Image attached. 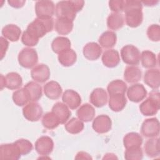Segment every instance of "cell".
Returning <instances> with one entry per match:
<instances>
[{"label":"cell","instance_id":"cell-5","mask_svg":"<svg viewBox=\"0 0 160 160\" xmlns=\"http://www.w3.org/2000/svg\"><path fill=\"white\" fill-rule=\"evenodd\" d=\"M18 62L22 67L30 69L38 62V55L36 51L31 48H24L19 53Z\"/></svg>","mask_w":160,"mask_h":160},{"label":"cell","instance_id":"cell-35","mask_svg":"<svg viewBox=\"0 0 160 160\" xmlns=\"http://www.w3.org/2000/svg\"><path fill=\"white\" fill-rule=\"evenodd\" d=\"M141 64L145 68H153L157 66L158 59L156 54L152 51L146 50L142 52L141 54Z\"/></svg>","mask_w":160,"mask_h":160},{"label":"cell","instance_id":"cell-37","mask_svg":"<svg viewBox=\"0 0 160 160\" xmlns=\"http://www.w3.org/2000/svg\"><path fill=\"white\" fill-rule=\"evenodd\" d=\"M109 95L115 94H125L127 91V84L122 80L116 79L110 82L107 87Z\"/></svg>","mask_w":160,"mask_h":160},{"label":"cell","instance_id":"cell-25","mask_svg":"<svg viewBox=\"0 0 160 160\" xmlns=\"http://www.w3.org/2000/svg\"><path fill=\"white\" fill-rule=\"evenodd\" d=\"M146 154L151 158H154L159 156V139L158 138H151L144 146Z\"/></svg>","mask_w":160,"mask_h":160},{"label":"cell","instance_id":"cell-24","mask_svg":"<svg viewBox=\"0 0 160 160\" xmlns=\"http://www.w3.org/2000/svg\"><path fill=\"white\" fill-rule=\"evenodd\" d=\"M21 34V28L13 24L6 25L2 29V36L11 42L18 41L20 38Z\"/></svg>","mask_w":160,"mask_h":160},{"label":"cell","instance_id":"cell-18","mask_svg":"<svg viewBox=\"0 0 160 160\" xmlns=\"http://www.w3.org/2000/svg\"><path fill=\"white\" fill-rule=\"evenodd\" d=\"M144 82L153 89H158L160 86V71L158 69H149L144 75Z\"/></svg>","mask_w":160,"mask_h":160},{"label":"cell","instance_id":"cell-20","mask_svg":"<svg viewBox=\"0 0 160 160\" xmlns=\"http://www.w3.org/2000/svg\"><path fill=\"white\" fill-rule=\"evenodd\" d=\"M62 92V88L56 81H49L44 86V93L49 99H58L61 96Z\"/></svg>","mask_w":160,"mask_h":160},{"label":"cell","instance_id":"cell-43","mask_svg":"<svg viewBox=\"0 0 160 160\" xmlns=\"http://www.w3.org/2000/svg\"><path fill=\"white\" fill-rule=\"evenodd\" d=\"M21 41L25 46L32 47L38 44L39 42V39L31 34L27 30H26L23 32L22 34Z\"/></svg>","mask_w":160,"mask_h":160},{"label":"cell","instance_id":"cell-4","mask_svg":"<svg viewBox=\"0 0 160 160\" xmlns=\"http://www.w3.org/2000/svg\"><path fill=\"white\" fill-rule=\"evenodd\" d=\"M160 108V94L157 90L149 92L148 98L139 106L141 112L146 116L155 115Z\"/></svg>","mask_w":160,"mask_h":160},{"label":"cell","instance_id":"cell-26","mask_svg":"<svg viewBox=\"0 0 160 160\" xmlns=\"http://www.w3.org/2000/svg\"><path fill=\"white\" fill-rule=\"evenodd\" d=\"M142 77L141 69L136 66H128L124 72V79L129 83H135L139 81Z\"/></svg>","mask_w":160,"mask_h":160},{"label":"cell","instance_id":"cell-22","mask_svg":"<svg viewBox=\"0 0 160 160\" xmlns=\"http://www.w3.org/2000/svg\"><path fill=\"white\" fill-rule=\"evenodd\" d=\"M127 99L125 94H115L109 95V107L114 112L122 111L126 106Z\"/></svg>","mask_w":160,"mask_h":160},{"label":"cell","instance_id":"cell-9","mask_svg":"<svg viewBox=\"0 0 160 160\" xmlns=\"http://www.w3.org/2000/svg\"><path fill=\"white\" fill-rule=\"evenodd\" d=\"M35 12L39 18H50L55 12V6L51 1H38L35 4Z\"/></svg>","mask_w":160,"mask_h":160},{"label":"cell","instance_id":"cell-44","mask_svg":"<svg viewBox=\"0 0 160 160\" xmlns=\"http://www.w3.org/2000/svg\"><path fill=\"white\" fill-rule=\"evenodd\" d=\"M109 7L113 12H119L124 11V1L111 0L109 1Z\"/></svg>","mask_w":160,"mask_h":160},{"label":"cell","instance_id":"cell-6","mask_svg":"<svg viewBox=\"0 0 160 160\" xmlns=\"http://www.w3.org/2000/svg\"><path fill=\"white\" fill-rule=\"evenodd\" d=\"M121 56L123 62L131 66L138 65L141 59L139 49L132 44L123 46L121 50Z\"/></svg>","mask_w":160,"mask_h":160},{"label":"cell","instance_id":"cell-3","mask_svg":"<svg viewBox=\"0 0 160 160\" xmlns=\"http://www.w3.org/2000/svg\"><path fill=\"white\" fill-rule=\"evenodd\" d=\"M54 27V19L50 18H36L27 27L26 30L39 39L48 32L52 31Z\"/></svg>","mask_w":160,"mask_h":160},{"label":"cell","instance_id":"cell-41","mask_svg":"<svg viewBox=\"0 0 160 160\" xmlns=\"http://www.w3.org/2000/svg\"><path fill=\"white\" fill-rule=\"evenodd\" d=\"M19 148L21 155H26L32 150V143L28 139H20L14 142Z\"/></svg>","mask_w":160,"mask_h":160},{"label":"cell","instance_id":"cell-48","mask_svg":"<svg viewBox=\"0 0 160 160\" xmlns=\"http://www.w3.org/2000/svg\"><path fill=\"white\" fill-rule=\"evenodd\" d=\"M159 2V1H154V0H147V1H141L142 4H143L144 6H152L156 5Z\"/></svg>","mask_w":160,"mask_h":160},{"label":"cell","instance_id":"cell-2","mask_svg":"<svg viewBox=\"0 0 160 160\" xmlns=\"http://www.w3.org/2000/svg\"><path fill=\"white\" fill-rule=\"evenodd\" d=\"M84 5V1H61L55 8L57 18H65L72 21L76 18V13L81 11Z\"/></svg>","mask_w":160,"mask_h":160},{"label":"cell","instance_id":"cell-46","mask_svg":"<svg viewBox=\"0 0 160 160\" xmlns=\"http://www.w3.org/2000/svg\"><path fill=\"white\" fill-rule=\"evenodd\" d=\"M8 4L12 8H21L26 3V1L24 0H9L8 1Z\"/></svg>","mask_w":160,"mask_h":160},{"label":"cell","instance_id":"cell-16","mask_svg":"<svg viewBox=\"0 0 160 160\" xmlns=\"http://www.w3.org/2000/svg\"><path fill=\"white\" fill-rule=\"evenodd\" d=\"M89 101L96 108L105 106L108 102V94L105 89L101 88L94 89L91 93Z\"/></svg>","mask_w":160,"mask_h":160},{"label":"cell","instance_id":"cell-28","mask_svg":"<svg viewBox=\"0 0 160 160\" xmlns=\"http://www.w3.org/2000/svg\"><path fill=\"white\" fill-rule=\"evenodd\" d=\"M22 84V77L17 72H11L5 76V88L14 90L19 89Z\"/></svg>","mask_w":160,"mask_h":160},{"label":"cell","instance_id":"cell-45","mask_svg":"<svg viewBox=\"0 0 160 160\" xmlns=\"http://www.w3.org/2000/svg\"><path fill=\"white\" fill-rule=\"evenodd\" d=\"M0 42H1V52H0V56H1V60L3 59L4 57L6 51L8 49L9 47V42L3 37L1 36L0 38Z\"/></svg>","mask_w":160,"mask_h":160},{"label":"cell","instance_id":"cell-30","mask_svg":"<svg viewBox=\"0 0 160 160\" xmlns=\"http://www.w3.org/2000/svg\"><path fill=\"white\" fill-rule=\"evenodd\" d=\"M76 60L77 54L72 49L64 51L58 55V61L59 63L65 67L72 66L76 62Z\"/></svg>","mask_w":160,"mask_h":160},{"label":"cell","instance_id":"cell-17","mask_svg":"<svg viewBox=\"0 0 160 160\" xmlns=\"http://www.w3.org/2000/svg\"><path fill=\"white\" fill-rule=\"evenodd\" d=\"M84 56L88 60L95 61L99 58L102 54V48L96 42L87 43L82 50Z\"/></svg>","mask_w":160,"mask_h":160},{"label":"cell","instance_id":"cell-38","mask_svg":"<svg viewBox=\"0 0 160 160\" xmlns=\"http://www.w3.org/2000/svg\"><path fill=\"white\" fill-rule=\"evenodd\" d=\"M84 123L80 119L72 118L65 124V129L67 132L72 134L80 133L84 129Z\"/></svg>","mask_w":160,"mask_h":160},{"label":"cell","instance_id":"cell-49","mask_svg":"<svg viewBox=\"0 0 160 160\" xmlns=\"http://www.w3.org/2000/svg\"><path fill=\"white\" fill-rule=\"evenodd\" d=\"M1 89L2 90L4 88H5V77L2 75L1 74Z\"/></svg>","mask_w":160,"mask_h":160},{"label":"cell","instance_id":"cell-7","mask_svg":"<svg viewBox=\"0 0 160 160\" xmlns=\"http://www.w3.org/2000/svg\"><path fill=\"white\" fill-rule=\"evenodd\" d=\"M159 122L157 118H149L145 119L141 128V132L146 138H154L159 134Z\"/></svg>","mask_w":160,"mask_h":160},{"label":"cell","instance_id":"cell-14","mask_svg":"<svg viewBox=\"0 0 160 160\" xmlns=\"http://www.w3.org/2000/svg\"><path fill=\"white\" fill-rule=\"evenodd\" d=\"M50 70L45 64H39L35 66L31 71L32 79L39 83H43L48 81L50 77Z\"/></svg>","mask_w":160,"mask_h":160},{"label":"cell","instance_id":"cell-33","mask_svg":"<svg viewBox=\"0 0 160 160\" xmlns=\"http://www.w3.org/2000/svg\"><path fill=\"white\" fill-rule=\"evenodd\" d=\"M142 138L138 132H131L126 134L123 138V144L126 149L140 147L142 143Z\"/></svg>","mask_w":160,"mask_h":160},{"label":"cell","instance_id":"cell-31","mask_svg":"<svg viewBox=\"0 0 160 160\" xmlns=\"http://www.w3.org/2000/svg\"><path fill=\"white\" fill-rule=\"evenodd\" d=\"M54 28L56 31L61 35L69 34L73 28V21L65 18H57Z\"/></svg>","mask_w":160,"mask_h":160},{"label":"cell","instance_id":"cell-23","mask_svg":"<svg viewBox=\"0 0 160 160\" xmlns=\"http://www.w3.org/2000/svg\"><path fill=\"white\" fill-rule=\"evenodd\" d=\"M94 108L88 103H86L81 106L77 110L76 115L79 119L87 122L92 121L95 116Z\"/></svg>","mask_w":160,"mask_h":160},{"label":"cell","instance_id":"cell-40","mask_svg":"<svg viewBox=\"0 0 160 160\" xmlns=\"http://www.w3.org/2000/svg\"><path fill=\"white\" fill-rule=\"evenodd\" d=\"M142 157L143 152L141 146L126 149L124 152V158L127 160H141Z\"/></svg>","mask_w":160,"mask_h":160},{"label":"cell","instance_id":"cell-10","mask_svg":"<svg viewBox=\"0 0 160 160\" xmlns=\"http://www.w3.org/2000/svg\"><path fill=\"white\" fill-rule=\"evenodd\" d=\"M54 148V142L49 136H43L39 138L35 142V149L36 152L42 156H48Z\"/></svg>","mask_w":160,"mask_h":160},{"label":"cell","instance_id":"cell-21","mask_svg":"<svg viewBox=\"0 0 160 160\" xmlns=\"http://www.w3.org/2000/svg\"><path fill=\"white\" fill-rule=\"evenodd\" d=\"M102 62L105 66L109 68L117 66L120 62V56L118 51L115 49L105 51L102 55Z\"/></svg>","mask_w":160,"mask_h":160},{"label":"cell","instance_id":"cell-8","mask_svg":"<svg viewBox=\"0 0 160 160\" xmlns=\"http://www.w3.org/2000/svg\"><path fill=\"white\" fill-rule=\"evenodd\" d=\"M42 107L36 102H29L22 109L24 117L27 120L32 122L39 121L42 115Z\"/></svg>","mask_w":160,"mask_h":160},{"label":"cell","instance_id":"cell-12","mask_svg":"<svg viewBox=\"0 0 160 160\" xmlns=\"http://www.w3.org/2000/svg\"><path fill=\"white\" fill-rule=\"evenodd\" d=\"M92 129L99 134H104L109 131L112 127V121L108 115L98 116L93 120Z\"/></svg>","mask_w":160,"mask_h":160},{"label":"cell","instance_id":"cell-29","mask_svg":"<svg viewBox=\"0 0 160 160\" xmlns=\"http://www.w3.org/2000/svg\"><path fill=\"white\" fill-rule=\"evenodd\" d=\"M71 42L70 40L63 36H58L54 38L51 43V48L54 52L59 54L67 49H71Z\"/></svg>","mask_w":160,"mask_h":160},{"label":"cell","instance_id":"cell-34","mask_svg":"<svg viewBox=\"0 0 160 160\" xmlns=\"http://www.w3.org/2000/svg\"><path fill=\"white\" fill-rule=\"evenodd\" d=\"M124 23L123 15L119 12L111 13L107 19L108 28L111 30H118L121 29Z\"/></svg>","mask_w":160,"mask_h":160},{"label":"cell","instance_id":"cell-1","mask_svg":"<svg viewBox=\"0 0 160 160\" xmlns=\"http://www.w3.org/2000/svg\"><path fill=\"white\" fill-rule=\"evenodd\" d=\"M141 1L126 0L124 1V11L126 24L131 28H137L141 24L143 20Z\"/></svg>","mask_w":160,"mask_h":160},{"label":"cell","instance_id":"cell-47","mask_svg":"<svg viewBox=\"0 0 160 160\" xmlns=\"http://www.w3.org/2000/svg\"><path fill=\"white\" fill-rule=\"evenodd\" d=\"M75 159H91L92 158L88 153L83 151H80L77 153L76 156L75 157Z\"/></svg>","mask_w":160,"mask_h":160},{"label":"cell","instance_id":"cell-13","mask_svg":"<svg viewBox=\"0 0 160 160\" xmlns=\"http://www.w3.org/2000/svg\"><path fill=\"white\" fill-rule=\"evenodd\" d=\"M147 96V91L142 84H134L127 89V96L133 102H139Z\"/></svg>","mask_w":160,"mask_h":160},{"label":"cell","instance_id":"cell-36","mask_svg":"<svg viewBox=\"0 0 160 160\" xmlns=\"http://www.w3.org/2000/svg\"><path fill=\"white\" fill-rule=\"evenodd\" d=\"M24 88H26L29 92L31 102H36L42 97V88L41 85L37 82L30 81L24 86Z\"/></svg>","mask_w":160,"mask_h":160},{"label":"cell","instance_id":"cell-32","mask_svg":"<svg viewBox=\"0 0 160 160\" xmlns=\"http://www.w3.org/2000/svg\"><path fill=\"white\" fill-rule=\"evenodd\" d=\"M12 100L14 103L18 106H23L31 101L29 92L24 87L21 88L12 94Z\"/></svg>","mask_w":160,"mask_h":160},{"label":"cell","instance_id":"cell-15","mask_svg":"<svg viewBox=\"0 0 160 160\" xmlns=\"http://www.w3.org/2000/svg\"><path fill=\"white\" fill-rule=\"evenodd\" d=\"M62 102L71 109H77L81 103L80 95L72 89L66 90L62 96Z\"/></svg>","mask_w":160,"mask_h":160},{"label":"cell","instance_id":"cell-19","mask_svg":"<svg viewBox=\"0 0 160 160\" xmlns=\"http://www.w3.org/2000/svg\"><path fill=\"white\" fill-rule=\"evenodd\" d=\"M52 112L58 117L60 124H64L71 116V112L64 103L58 102L52 108Z\"/></svg>","mask_w":160,"mask_h":160},{"label":"cell","instance_id":"cell-27","mask_svg":"<svg viewBox=\"0 0 160 160\" xmlns=\"http://www.w3.org/2000/svg\"><path fill=\"white\" fill-rule=\"evenodd\" d=\"M98 42L100 46L103 48H112L116 45L117 42L116 34L113 31H105L99 38Z\"/></svg>","mask_w":160,"mask_h":160},{"label":"cell","instance_id":"cell-11","mask_svg":"<svg viewBox=\"0 0 160 160\" xmlns=\"http://www.w3.org/2000/svg\"><path fill=\"white\" fill-rule=\"evenodd\" d=\"M21 152L14 142L2 144L0 146L1 159L17 160L21 158Z\"/></svg>","mask_w":160,"mask_h":160},{"label":"cell","instance_id":"cell-39","mask_svg":"<svg viewBox=\"0 0 160 160\" xmlns=\"http://www.w3.org/2000/svg\"><path fill=\"white\" fill-rule=\"evenodd\" d=\"M59 124L60 122L58 117L52 111L46 112L42 117V124L46 129H55Z\"/></svg>","mask_w":160,"mask_h":160},{"label":"cell","instance_id":"cell-42","mask_svg":"<svg viewBox=\"0 0 160 160\" xmlns=\"http://www.w3.org/2000/svg\"><path fill=\"white\" fill-rule=\"evenodd\" d=\"M147 36L152 41L158 42L160 40V28L158 24H151L147 29Z\"/></svg>","mask_w":160,"mask_h":160}]
</instances>
